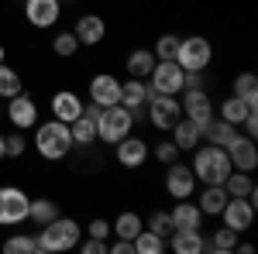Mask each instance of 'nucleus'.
Instances as JSON below:
<instances>
[{
	"instance_id": "26",
	"label": "nucleus",
	"mask_w": 258,
	"mask_h": 254,
	"mask_svg": "<svg viewBox=\"0 0 258 254\" xmlns=\"http://www.w3.org/2000/svg\"><path fill=\"white\" fill-rule=\"evenodd\" d=\"M234 97H241L251 110H258V76L255 72H241L234 79Z\"/></svg>"
},
{
	"instance_id": "21",
	"label": "nucleus",
	"mask_w": 258,
	"mask_h": 254,
	"mask_svg": "<svg viewBox=\"0 0 258 254\" xmlns=\"http://www.w3.org/2000/svg\"><path fill=\"white\" fill-rule=\"evenodd\" d=\"M148 103V82L145 79H135L127 76V82H120V107H127L131 114Z\"/></svg>"
},
{
	"instance_id": "10",
	"label": "nucleus",
	"mask_w": 258,
	"mask_h": 254,
	"mask_svg": "<svg viewBox=\"0 0 258 254\" xmlns=\"http://www.w3.org/2000/svg\"><path fill=\"white\" fill-rule=\"evenodd\" d=\"M224 227H231V230H238L244 234L251 223H255V203L248 199V196H227V203H224Z\"/></svg>"
},
{
	"instance_id": "28",
	"label": "nucleus",
	"mask_w": 258,
	"mask_h": 254,
	"mask_svg": "<svg viewBox=\"0 0 258 254\" xmlns=\"http://www.w3.org/2000/svg\"><path fill=\"white\" fill-rule=\"evenodd\" d=\"M152 65H155V55H152L148 48H135V52L127 55V76L145 79L148 72H152Z\"/></svg>"
},
{
	"instance_id": "46",
	"label": "nucleus",
	"mask_w": 258,
	"mask_h": 254,
	"mask_svg": "<svg viewBox=\"0 0 258 254\" xmlns=\"http://www.w3.org/2000/svg\"><path fill=\"white\" fill-rule=\"evenodd\" d=\"M4 59H7V52H4V45H0V62H4Z\"/></svg>"
},
{
	"instance_id": "23",
	"label": "nucleus",
	"mask_w": 258,
	"mask_h": 254,
	"mask_svg": "<svg viewBox=\"0 0 258 254\" xmlns=\"http://www.w3.org/2000/svg\"><path fill=\"white\" fill-rule=\"evenodd\" d=\"M172 144H176L179 151H193V148H197L200 144V131H197V124H193V120L186 117H179L176 124H172Z\"/></svg>"
},
{
	"instance_id": "19",
	"label": "nucleus",
	"mask_w": 258,
	"mask_h": 254,
	"mask_svg": "<svg viewBox=\"0 0 258 254\" xmlns=\"http://www.w3.org/2000/svg\"><path fill=\"white\" fill-rule=\"evenodd\" d=\"M83 103L73 90H59L55 97H52V114H55V120H62V124H73V120L83 114Z\"/></svg>"
},
{
	"instance_id": "16",
	"label": "nucleus",
	"mask_w": 258,
	"mask_h": 254,
	"mask_svg": "<svg viewBox=\"0 0 258 254\" xmlns=\"http://www.w3.org/2000/svg\"><path fill=\"white\" fill-rule=\"evenodd\" d=\"M114 148H117L114 155H117V161L124 165V168H138V165H145V158H148V144H145L141 137H135V134L120 137Z\"/></svg>"
},
{
	"instance_id": "9",
	"label": "nucleus",
	"mask_w": 258,
	"mask_h": 254,
	"mask_svg": "<svg viewBox=\"0 0 258 254\" xmlns=\"http://www.w3.org/2000/svg\"><path fill=\"white\" fill-rule=\"evenodd\" d=\"M182 117V107L176 97H165V93H148V120L159 127V131H172V124Z\"/></svg>"
},
{
	"instance_id": "5",
	"label": "nucleus",
	"mask_w": 258,
	"mask_h": 254,
	"mask_svg": "<svg viewBox=\"0 0 258 254\" xmlns=\"http://www.w3.org/2000/svg\"><path fill=\"white\" fill-rule=\"evenodd\" d=\"M214 59V48L210 41L200 38V35H189V38H179V48H176V62L182 65V72H203Z\"/></svg>"
},
{
	"instance_id": "29",
	"label": "nucleus",
	"mask_w": 258,
	"mask_h": 254,
	"mask_svg": "<svg viewBox=\"0 0 258 254\" xmlns=\"http://www.w3.org/2000/svg\"><path fill=\"white\" fill-rule=\"evenodd\" d=\"M234 134H238V127L227 124V120H210L207 131H203V137H207L210 144H217V148H227V141H231Z\"/></svg>"
},
{
	"instance_id": "34",
	"label": "nucleus",
	"mask_w": 258,
	"mask_h": 254,
	"mask_svg": "<svg viewBox=\"0 0 258 254\" xmlns=\"http://www.w3.org/2000/svg\"><path fill=\"white\" fill-rule=\"evenodd\" d=\"M21 93V76L11 69V65H4L0 62V100H11Z\"/></svg>"
},
{
	"instance_id": "43",
	"label": "nucleus",
	"mask_w": 258,
	"mask_h": 254,
	"mask_svg": "<svg viewBox=\"0 0 258 254\" xmlns=\"http://www.w3.org/2000/svg\"><path fill=\"white\" fill-rule=\"evenodd\" d=\"M107 251H110V254H135V240H124V237H117L114 244H107Z\"/></svg>"
},
{
	"instance_id": "32",
	"label": "nucleus",
	"mask_w": 258,
	"mask_h": 254,
	"mask_svg": "<svg viewBox=\"0 0 258 254\" xmlns=\"http://www.w3.org/2000/svg\"><path fill=\"white\" fill-rule=\"evenodd\" d=\"M234 244H238V230L220 227L217 234L207 240V251H214V254H231V251H234Z\"/></svg>"
},
{
	"instance_id": "39",
	"label": "nucleus",
	"mask_w": 258,
	"mask_h": 254,
	"mask_svg": "<svg viewBox=\"0 0 258 254\" xmlns=\"http://www.w3.org/2000/svg\"><path fill=\"white\" fill-rule=\"evenodd\" d=\"M179 155H182V151H179L172 141H162V144H155V158H159L162 165H172V161H179Z\"/></svg>"
},
{
	"instance_id": "27",
	"label": "nucleus",
	"mask_w": 258,
	"mask_h": 254,
	"mask_svg": "<svg viewBox=\"0 0 258 254\" xmlns=\"http://www.w3.org/2000/svg\"><path fill=\"white\" fill-rule=\"evenodd\" d=\"M141 230H145V223H141V216H138V213H120L117 220L110 223V234L124 237V240H135Z\"/></svg>"
},
{
	"instance_id": "13",
	"label": "nucleus",
	"mask_w": 258,
	"mask_h": 254,
	"mask_svg": "<svg viewBox=\"0 0 258 254\" xmlns=\"http://www.w3.org/2000/svg\"><path fill=\"white\" fill-rule=\"evenodd\" d=\"M90 103L93 107H114L120 103V79L103 72V76H93L90 79Z\"/></svg>"
},
{
	"instance_id": "14",
	"label": "nucleus",
	"mask_w": 258,
	"mask_h": 254,
	"mask_svg": "<svg viewBox=\"0 0 258 254\" xmlns=\"http://www.w3.org/2000/svg\"><path fill=\"white\" fill-rule=\"evenodd\" d=\"M169 247L176 254H203L207 251V237L200 234V227H176L169 234Z\"/></svg>"
},
{
	"instance_id": "44",
	"label": "nucleus",
	"mask_w": 258,
	"mask_h": 254,
	"mask_svg": "<svg viewBox=\"0 0 258 254\" xmlns=\"http://www.w3.org/2000/svg\"><path fill=\"white\" fill-rule=\"evenodd\" d=\"M200 72H182V90H200Z\"/></svg>"
},
{
	"instance_id": "15",
	"label": "nucleus",
	"mask_w": 258,
	"mask_h": 254,
	"mask_svg": "<svg viewBox=\"0 0 258 254\" xmlns=\"http://www.w3.org/2000/svg\"><path fill=\"white\" fill-rule=\"evenodd\" d=\"M24 14L35 28H52L62 14V0H24Z\"/></svg>"
},
{
	"instance_id": "36",
	"label": "nucleus",
	"mask_w": 258,
	"mask_h": 254,
	"mask_svg": "<svg viewBox=\"0 0 258 254\" xmlns=\"http://www.w3.org/2000/svg\"><path fill=\"white\" fill-rule=\"evenodd\" d=\"M52 48H55V55H62V59H73V55L80 52V38H76L73 31H62V35H55Z\"/></svg>"
},
{
	"instance_id": "42",
	"label": "nucleus",
	"mask_w": 258,
	"mask_h": 254,
	"mask_svg": "<svg viewBox=\"0 0 258 254\" xmlns=\"http://www.w3.org/2000/svg\"><path fill=\"white\" fill-rule=\"evenodd\" d=\"M83 234H86V237H100V240H107V237H110V223H107V220H93V223H90V227H86Z\"/></svg>"
},
{
	"instance_id": "2",
	"label": "nucleus",
	"mask_w": 258,
	"mask_h": 254,
	"mask_svg": "<svg viewBox=\"0 0 258 254\" xmlns=\"http://www.w3.org/2000/svg\"><path fill=\"white\" fill-rule=\"evenodd\" d=\"M38 240V254H52V251H73L76 244L83 240V227L76 220H66V216H55L41 227V234L35 237Z\"/></svg>"
},
{
	"instance_id": "4",
	"label": "nucleus",
	"mask_w": 258,
	"mask_h": 254,
	"mask_svg": "<svg viewBox=\"0 0 258 254\" xmlns=\"http://www.w3.org/2000/svg\"><path fill=\"white\" fill-rule=\"evenodd\" d=\"M131 127H135V114L127 110V107H100L97 114V137L100 141H107V144H117L120 137L131 134Z\"/></svg>"
},
{
	"instance_id": "40",
	"label": "nucleus",
	"mask_w": 258,
	"mask_h": 254,
	"mask_svg": "<svg viewBox=\"0 0 258 254\" xmlns=\"http://www.w3.org/2000/svg\"><path fill=\"white\" fill-rule=\"evenodd\" d=\"M83 254H107V240H100V237H86V240H80L76 244Z\"/></svg>"
},
{
	"instance_id": "30",
	"label": "nucleus",
	"mask_w": 258,
	"mask_h": 254,
	"mask_svg": "<svg viewBox=\"0 0 258 254\" xmlns=\"http://www.w3.org/2000/svg\"><path fill=\"white\" fill-rule=\"evenodd\" d=\"M248 103L241 97H227L224 103H220V120H227V124H234V127H241V120L248 117Z\"/></svg>"
},
{
	"instance_id": "22",
	"label": "nucleus",
	"mask_w": 258,
	"mask_h": 254,
	"mask_svg": "<svg viewBox=\"0 0 258 254\" xmlns=\"http://www.w3.org/2000/svg\"><path fill=\"white\" fill-rule=\"evenodd\" d=\"M169 220H172V230H176V227H200V223H203V213H200L197 203L179 199L176 206L169 210Z\"/></svg>"
},
{
	"instance_id": "38",
	"label": "nucleus",
	"mask_w": 258,
	"mask_h": 254,
	"mask_svg": "<svg viewBox=\"0 0 258 254\" xmlns=\"http://www.w3.org/2000/svg\"><path fill=\"white\" fill-rule=\"evenodd\" d=\"M148 230L159 234V237H169L172 234V220H169V213H165V210H155L152 220H148Z\"/></svg>"
},
{
	"instance_id": "7",
	"label": "nucleus",
	"mask_w": 258,
	"mask_h": 254,
	"mask_svg": "<svg viewBox=\"0 0 258 254\" xmlns=\"http://www.w3.org/2000/svg\"><path fill=\"white\" fill-rule=\"evenodd\" d=\"M28 196L18 186H0V227H14L28 220Z\"/></svg>"
},
{
	"instance_id": "1",
	"label": "nucleus",
	"mask_w": 258,
	"mask_h": 254,
	"mask_svg": "<svg viewBox=\"0 0 258 254\" xmlns=\"http://www.w3.org/2000/svg\"><path fill=\"white\" fill-rule=\"evenodd\" d=\"M197 155H193V176H197V182H203V186H220L224 179H227V172H231V158H227V151L224 148H217V144H210L207 141V148H193Z\"/></svg>"
},
{
	"instance_id": "45",
	"label": "nucleus",
	"mask_w": 258,
	"mask_h": 254,
	"mask_svg": "<svg viewBox=\"0 0 258 254\" xmlns=\"http://www.w3.org/2000/svg\"><path fill=\"white\" fill-rule=\"evenodd\" d=\"M0 158H7V151H4V134H0Z\"/></svg>"
},
{
	"instance_id": "37",
	"label": "nucleus",
	"mask_w": 258,
	"mask_h": 254,
	"mask_svg": "<svg viewBox=\"0 0 258 254\" xmlns=\"http://www.w3.org/2000/svg\"><path fill=\"white\" fill-rule=\"evenodd\" d=\"M176 48H179V38L176 35H162L159 41H155V59H176Z\"/></svg>"
},
{
	"instance_id": "25",
	"label": "nucleus",
	"mask_w": 258,
	"mask_h": 254,
	"mask_svg": "<svg viewBox=\"0 0 258 254\" xmlns=\"http://www.w3.org/2000/svg\"><path fill=\"white\" fill-rule=\"evenodd\" d=\"M220 186H224V193H227V196H255L251 172H238V168H231V172H227V179H224Z\"/></svg>"
},
{
	"instance_id": "17",
	"label": "nucleus",
	"mask_w": 258,
	"mask_h": 254,
	"mask_svg": "<svg viewBox=\"0 0 258 254\" xmlns=\"http://www.w3.org/2000/svg\"><path fill=\"white\" fill-rule=\"evenodd\" d=\"M97 114L100 107H83V114L73 124H69V131H73V144H93L97 141Z\"/></svg>"
},
{
	"instance_id": "18",
	"label": "nucleus",
	"mask_w": 258,
	"mask_h": 254,
	"mask_svg": "<svg viewBox=\"0 0 258 254\" xmlns=\"http://www.w3.org/2000/svg\"><path fill=\"white\" fill-rule=\"evenodd\" d=\"M7 117L14 127H35L38 124V107H35V100L18 93V97H11V107H7Z\"/></svg>"
},
{
	"instance_id": "35",
	"label": "nucleus",
	"mask_w": 258,
	"mask_h": 254,
	"mask_svg": "<svg viewBox=\"0 0 258 254\" xmlns=\"http://www.w3.org/2000/svg\"><path fill=\"white\" fill-rule=\"evenodd\" d=\"M4 251L7 254H38V240L31 234H18L11 240H4Z\"/></svg>"
},
{
	"instance_id": "11",
	"label": "nucleus",
	"mask_w": 258,
	"mask_h": 254,
	"mask_svg": "<svg viewBox=\"0 0 258 254\" xmlns=\"http://www.w3.org/2000/svg\"><path fill=\"white\" fill-rule=\"evenodd\" d=\"M227 158H231V168L238 172H255L258 168V148H255V137L248 134H234L227 141Z\"/></svg>"
},
{
	"instance_id": "3",
	"label": "nucleus",
	"mask_w": 258,
	"mask_h": 254,
	"mask_svg": "<svg viewBox=\"0 0 258 254\" xmlns=\"http://www.w3.org/2000/svg\"><path fill=\"white\" fill-rule=\"evenodd\" d=\"M35 148H38V155L45 161H59L73 151V131H69V124H62V120H48V124H38V131H35Z\"/></svg>"
},
{
	"instance_id": "20",
	"label": "nucleus",
	"mask_w": 258,
	"mask_h": 254,
	"mask_svg": "<svg viewBox=\"0 0 258 254\" xmlns=\"http://www.w3.org/2000/svg\"><path fill=\"white\" fill-rule=\"evenodd\" d=\"M73 35L80 38V45H100L103 35H107V24H103L100 14H83V18L76 21V31H73Z\"/></svg>"
},
{
	"instance_id": "31",
	"label": "nucleus",
	"mask_w": 258,
	"mask_h": 254,
	"mask_svg": "<svg viewBox=\"0 0 258 254\" xmlns=\"http://www.w3.org/2000/svg\"><path fill=\"white\" fill-rule=\"evenodd\" d=\"M59 216V206L52 203V199H31L28 203V220H35L38 227H45L48 220H55Z\"/></svg>"
},
{
	"instance_id": "41",
	"label": "nucleus",
	"mask_w": 258,
	"mask_h": 254,
	"mask_svg": "<svg viewBox=\"0 0 258 254\" xmlns=\"http://www.w3.org/2000/svg\"><path fill=\"white\" fill-rule=\"evenodd\" d=\"M4 151H7V158H21V155H24V137H21V134L4 137Z\"/></svg>"
},
{
	"instance_id": "8",
	"label": "nucleus",
	"mask_w": 258,
	"mask_h": 254,
	"mask_svg": "<svg viewBox=\"0 0 258 254\" xmlns=\"http://www.w3.org/2000/svg\"><path fill=\"white\" fill-rule=\"evenodd\" d=\"M182 114L197 124L200 137H203V131H207V124L214 120V100H210V93L200 86V90H186V97H182Z\"/></svg>"
},
{
	"instance_id": "24",
	"label": "nucleus",
	"mask_w": 258,
	"mask_h": 254,
	"mask_svg": "<svg viewBox=\"0 0 258 254\" xmlns=\"http://www.w3.org/2000/svg\"><path fill=\"white\" fill-rule=\"evenodd\" d=\"M224 203H227V193H224V186H207L203 193H200V213L203 216H220L224 210Z\"/></svg>"
},
{
	"instance_id": "33",
	"label": "nucleus",
	"mask_w": 258,
	"mask_h": 254,
	"mask_svg": "<svg viewBox=\"0 0 258 254\" xmlns=\"http://www.w3.org/2000/svg\"><path fill=\"white\" fill-rule=\"evenodd\" d=\"M162 251H165V237L152 234L148 227L135 237V254H162Z\"/></svg>"
},
{
	"instance_id": "12",
	"label": "nucleus",
	"mask_w": 258,
	"mask_h": 254,
	"mask_svg": "<svg viewBox=\"0 0 258 254\" xmlns=\"http://www.w3.org/2000/svg\"><path fill=\"white\" fill-rule=\"evenodd\" d=\"M165 189H169L172 199H189L193 189H197V176H193V168L172 161V165H169V172H165Z\"/></svg>"
},
{
	"instance_id": "6",
	"label": "nucleus",
	"mask_w": 258,
	"mask_h": 254,
	"mask_svg": "<svg viewBox=\"0 0 258 254\" xmlns=\"http://www.w3.org/2000/svg\"><path fill=\"white\" fill-rule=\"evenodd\" d=\"M148 79H152L148 82V93H165V97L182 93V65L176 59H155Z\"/></svg>"
}]
</instances>
